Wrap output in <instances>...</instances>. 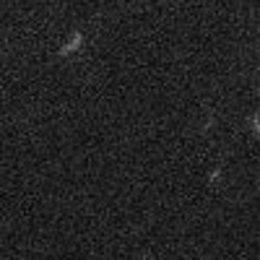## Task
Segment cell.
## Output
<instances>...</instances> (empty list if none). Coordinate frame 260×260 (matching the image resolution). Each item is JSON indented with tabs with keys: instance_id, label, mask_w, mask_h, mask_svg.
Returning <instances> with one entry per match:
<instances>
[{
	"instance_id": "cell-1",
	"label": "cell",
	"mask_w": 260,
	"mask_h": 260,
	"mask_svg": "<svg viewBox=\"0 0 260 260\" xmlns=\"http://www.w3.org/2000/svg\"><path fill=\"white\" fill-rule=\"evenodd\" d=\"M81 42H83V34H81V31H76V34H73V39L68 42V45H65L62 50H57V55H60V57H68V55H73V52L81 47Z\"/></svg>"
}]
</instances>
